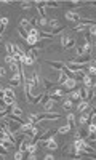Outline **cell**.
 <instances>
[{"label":"cell","instance_id":"1","mask_svg":"<svg viewBox=\"0 0 96 160\" xmlns=\"http://www.w3.org/2000/svg\"><path fill=\"white\" fill-rule=\"evenodd\" d=\"M40 42V37H39V29H35V27H30L29 30H27V38H26V43L29 45H35Z\"/></svg>","mask_w":96,"mask_h":160},{"label":"cell","instance_id":"2","mask_svg":"<svg viewBox=\"0 0 96 160\" xmlns=\"http://www.w3.org/2000/svg\"><path fill=\"white\" fill-rule=\"evenodd\" d=\"M61 45H63L64 50H69L72 48V47H75L77 45V42H75L74 37H69V35H64L63 38H61Z\"/></svg>","mask_w":96,"mask_h":160},{"label":"cell","instance_id":"3","mask_svg":"<svg viewBox=\"0 0 96 160\" xmlns=\"http://www.w3.org/2000/svg\"><path fill=\"white\" fill-rule=\"evenodd\" d=\"M40 144L45 146V147H48L50 151H56V149H58V142L55 141V138H53V136H51V138H48L47 141H40Z\"/></svg>","mask_w":96,"mask_h":160},{"label":"cell","instance_id":"4","mask_svg":"<svg viewBox=\"0 0 96 160\" xmlns=\"http://www.w3.org/2000/svg\"><path fill=\"white\" fill-rule=\"evenodd\" d=\"M21 71H16L15 74H13V77L10 78V85H11V88H15V86H18L19 83H21Z\"/></svg>","mask_w":96,"mask_h":160},{"label":"cell","instance_id":"5","mask_svg":"<svg viewBox=\"0 0 96 160\" xmlns=\"http://www.w3.org/2000/svg\"><path fill=\"white\" fill-rule=\"evenodd\" d=\"M85 45H82V48H83V55H90V51L93 50V43H91V40L93 38L90 37V35H85Z\"/></svg>","mask_w":96,"mask_h":160},{"label":"cell","instance_id":"6","mask_svg":"<svg viewBox=\"0 0 96 160\" xmlns=\"http://www.w3.org/2000/svg\"><path fill=\"white\" fill-rule=\"evenodd\" d=\"M48 119H51V120H58L59 119V114H50V112H45V114H37V120H48Z\"/></svg>","mask_w":96,"mask_h":160},{"label":"cell","instance_id":"7","mask_svg":"<svg viewBox=\"0 0 96 160\" xmlns=\"http://www.w3.org/2000/svg\"><path fill=\"white\" fill-rule=\"evenodd\" d=\"M24 55V51H22L21 48H19L18 45H11V56H15L16 59H19L21 56Z\"/></svg>","mask_w":96,"mask_h":160},{"label":"cell","instance_id":"8","mask_svg":"<svg viewBox=\"0 0 96 160\" xmlns=\"http://www.w3.org/2000/svg\"><path fill=\"white\" fill-rule=\"evenodd\" d=\"M63 85H64V88H66V90H74L75 86H77V80H75V78H72V77H69L66 82L63 83Z\"/></svg>","mask_w":96,"mask_h":160},{"label":"cell","instance_id":"9","mask_svg":"<svg viewBox=\"0 0 96 160\" xmlns=\"http://www.w3.org/2000/svg\"><path fill=\"white\" fill-rule=\"evenodd\" d=\"M66 18L69 19V21L78 22V19H80V15H78L77 11H67V13H66Z\"/></svg>","mask_w":96,"mask_h":160},{"label":"cell","instance_id":"10","mask_svg":"<svg viewBox=\"0 0 96 160\" xmlns=\"http://www.w3.org/2000/svg\"><path fill=\"white\" fill-rule=\"evenodd\" d=\"M19 61H21V64H26V66H30V64H34V59L30 58L27 53H24V55L19 58Z\"/></svg>","mask_w":96,"mask_h":160},{"label":"cell","instance_id":"11","mask_svg":"<svg viewBox=\"0 0 96 160\" xmlns=\"http://www.w3.org/2000/svg\"><path fill=\"white\" fill-rule=\"evenodd\" d=\"M39 8V13H40V18H47V13H45V2H35Z\"/></svg>","mask_w":96,"mask_h":160},{"label":"cell","instance_id":"12","mask_svg":"<svg viewBox=\"0 0 96 160\" xmlns=\"http://www.w3.org/2000/svg\"><path fill=\"white\" fill-rule=\"evenodd\" d=\"M11 114L16 115V117H21L22 115V109L19 107L18 104H13V106H11Z\"/></svg>","mask_w":96,"mask_h":160},{"label":"cell","instance_id":"13","mask_svg":"<svg viewBox=\"0 0 96 160\" xmlns=\"http://www.w3.org/2000/svg\"><path fill=\"white\" fill-rule=\"evenodd\" d=\"M88 106H90L88 101H82V103H78V104H77V111L82 114V112H85L87 109H88Z\"/></svg>","mask_w":96,"mask_h":160},{"label":"cell","instance_id":"14","mask_svg":"<svg viewBox=\"0 0 96 160\" xmlns=\"http://www.w3.org/2000/svg\"><path fill=\"white\" fill-rule=\"evenodd\" d=\"M2 101H3V104H7V106H13V104H16V103H15V98L7 96V95H3V96H2Z\"/></svg>","mask_w":96,"mask_h":160},{"label":"cell","instance_id":"15","mask_svg":"<svg viewBox=\"0 0 96 160\" xmlns=\"http://www.w3.org/2000/svg\"><path fill=\"white\" fill-rule=\"evenodd\" d=\"M55 106H56V101L48 99V101H47V104H45V112H51L53 109H55Z\"/></svg>","mask_w":96,"mask_h":160},{"label":"cell","instance_id":"16","mask_svg":"<svg viewBox=\"0 0 96 160\" xmlns=\"http://www.w3.org/2000/svg\"><path fill=\"white\" fill-rule=\"evenodd\" d=\"M83 80H85V88H93V86H95L93 77H90V75H85V77H83Z\"/></svg>","mask_w":96,"mask_h":160},{"label":"cell","instance_id":"17","mask_svg":"<svg viewBox=\"0 0 96 160\" xmlns=\"http://www.w3.org/2000/svg\"><path fill=\"white\" fill-rule=\"evenodd\" d=\"M48 64H50L51 67L59 69V71H63V67H64V63H61V61H48Z\"/></svg>","mask_w":96,"mask_h":160},{"label":"cell","instance_id":"18","mask_svg":"<svg viewBox=\"0 0 96 160\" xmlns=\"http://www.w3.org/2000/svg\"><path fill=\"white\" fill-rule=\"evenodd\" d=\"M7 24H8V18H0V35L3 34V30H5V27H7Z\"/></svg>","mask_w":96,"mask_h":160},{"label":"cell","instance_id":"19","mask_svg":"<svg viewBox=\"0 0 96 160\" xmlns=\"http://www.w3.org/2000/svg\"><path fill=\"white\" fill-rule=\"evenodd\" d=\"M88 122H90V115H88V114H83V112H82L80 119H78V123H80V125H85V123H88Z\"/></svg>","mask_w":96,"mask_h":160},{"label":"cell","instance_id":"20","mask_svg":"<svg viewBox=\"0 0 96 160\" xmlns=\"http://www.w3.org/2000/svg\"><path fill=\"white\" fill-rule=\"evenodd\" d=\"M74 122H75V115H74V114H69V115H67V125L70 127V130L75 127V123H74Z\"/></svg>","mask_w":96,"mask_h":160},{"label":"cell","instance_id":"21","mask_svg":"<svg viewBox=\"0 0 96 160\" xmlns=\"http://www.w3.org/2000/svg\"><path fill=\"white\" fill-rule=\"evenodd\" d=\"M53 134H55V130H48L47 133H45V134H42V136H40L39 139H40V141H47L48 138H51Z\"/></svg>","mask_w":96,"mask_h":160},{"label":"cell","instance_id":"22","mask_svg":"<svg viewBox=\"0 0 96 160\" xmlns=\"http://www.w3.org/2000/svg\"><path fill=\"white\" fill-rule=\"evenodd\" d=\"M19 59H16L15 56H11V55H7L5 56V63L7 64H15V63H18Z\"/></svg>","mask_w":96,"mask_h":160},{"label":"cell","instance_id":"23","mask_svg":"<svg viewBox=\"0 0 96 160\" xmlns=\"http://www.w3.org/2000/svg\"><path fill=\"white\" fill-rule=\"evenodd\" d=\"M27 55H29L34 61H35V59H39V50H37V48H32L29 53H27Z\"/></svg>","mask_w":96,"mask_h":160},{"label":"cell","instance_id":"24","mask_svg":"<svg viewBox=\"0 0 96 160\" xmlns=\"http://www.w3.org/2000/svg\"><path fill=\"white\" fill-rule=\"evenodd\" d=\"M24 154H26L24 151L19 149V151H16V152H15V157H13V159H15V160H21V159H24Z\"/></svg>","mask_w":96,"mask_h":160},{"label":"cell","instance_id":"25","mask_svg":"<svg viewBox=\"0 0 96 160\" xmlns=\"http://www.w3.org/2000/svg\"><path fill=\"white\" fill-rule=\"evenodd\" d=\"M48 27H51V29H56V27H59V24H58V21L56 19H48V24H47Z\"/></svg>","mask_w":96,"mask_h":160},{"label":"cell","instance_id":"26","mask_svg":"<svg viewBox=\"0 0 96 160\" xmlns=\"http://www.w3.org/2000/svg\"><path fill=\"white\" fill-rule=\"evenodd\" d=\"M85 75H87V74L82 71V69H80V71H75V72H74V78H75V80H77V78H83Z\"/></svg>","mask_w":96,"mask_h":160},{"label":"cell","instance_id":"27","mask_svg":"<svg viewBox=\"0 0 96 160\" xmlns=\"http://www.w3.org/2000/svg\"><path fill=\"white\" fill-rule=\"evenodd\" d=\"M70 99H72V101H78V99H80V91H78V90H77V91H72V93H70Z\"/></svg>","mask_w":96,"mask_h":160},{"label":"cell","instance_id":"28","mask_svg":"<svg viewBox=\"0 0 96 160\" xmlns=\"http://www.w3.org/2000/svg\"><path fill=\"white\" fill-rule=\"evenodd\" d=\"M63 107L69 111V109L72 107V99H64V101H63Z\"/></svg>","mask_w":96,"mask_h":160},{"label":"cell","instance_id":"29","mask_svg":"<svg viewBox=\"0 0 96 160\" xmlns=\"http://www.w3.org/2000/svg\"><path fill=\"white\" fill-rule=\"evenodd\" d=\"M69 131H70V127H69V125H64V127H61V128L58 130V133L66 134V133H69Z\"/></svg>","mask_w":96,"mask_h":160},{"label":"cell","instance_id":"30","mask_svg":"<svg viewBox=\"0 0 96 160\" xmlns=\"http://www.w3.org/2000/svg\"><path fill=\"white\" fill-rule=\"evenodd\" d=\"M67 78H69V77H67V74H64V72H63V71H61V74H59V80H58V82H59V83H61V85H63V83H64V82H66Z\"/></svg>","mask_w":96,"mask_h":160},{"label":"cell","instance_id":"31","mask_svg":"<svg viewBox=\"0 0 96 160\" xmlns=\"http://www.w3.org/2000/svg\"><path fill=\"white\" fill-rule=\"evenodd\" d=\"M35 24H39V26H42V27H45L48 24V19L47 18H40L39 21H35Z\"/></svg>","mask_w":96,"mask_h":160},{"label":"cell","instance_id":"32","mask_svg":"<svg viewBox=\"0 0 96 160\" xmlns=\"http://www.w3.org/2000/svg\"><path fill=\"white\" fill-rule=\"evenodd\" d=\"M5 95H7V96L15 98V91H13V88H5Z\"/></svg>","mask_w":96,"mask_h":160},{"label":"cell","instance_id":"33","mask_svg":"<svg viewBox=\"0 0 96 160\" xmlns=\"http://www.w3.org/2000/svg\"><path fill=\"white\" fill-rule=\"evenodd\" d=\"M21 27H29V29H30V21H29V19H22V21H21Z\"/></svg>","mask_w":96,"mask_h":160},{"label":"cell","instance_id":"34","mask_svg":"<svg viewBox=\"0 0 96 160\" xmlns=\"http://www.w3.org/2000/svg\"><path fill=\"white\" fill-rule=\"evenodd\" d=\"M45 7H53V8H58L59 3H56V2H45Z\"/></svg>","mask_w":96,"mask_h":160},{"label":"cell","instance_id":"35","mask_svg":"<svg viewBox=\"0 0 96 160\" xmlns=\"http://www.w3.org/2000/svg\"><path fill=\"white\" fill-rule=\"evenodd\" d=\"M18 32H19V35H21V37L24 38V40L27 38V32H24V29H22V27H19V29H18Z\"/></svg>","mask_w":96,"mask_h":160},{"label":"cell","instance_id":"36","mask_svg":"<svg viewBox=\"0 0 96 160\" xmlns=\"http://www.w3.org/2000/svg\"><path fill=\"white\" fill-rule=\"evenodd\" d=\"M95 131H96V125H95V123H90V127H88V133H95Z\"/></svg>","mask_w":96,"mask_h":160},{"label":"cell","instance_id":"37","mask_svg":"<svg viewBox=\"0 0 96 160\" xmlns=\"http://www.w3.org/2000/svg\"><path fill=\"white\" fill-rule=\"evenodd\" d=\"M0 154H2V155H7L8 154V149L5 147V146H2V144H0Z\"/></svg>","mask_w":96,"mask_h":160},{"label":"cell","instance_id":"38","mask_svg":"<svg viewBox=\"0 0 96 160\" xmlns=\"http://www.w3.org/2000/svg\"><path fill=\"white\" fill-rule=\"evenodd\" d=\"M77 56H83V48H82V45L77 47Z\"/></svg>","mask_w":96,"mask_h":160},{"label":"cell","instance_id":"39","mask_svg":"<svg viewBox=\"0 0 96 160\" xmlns=\"http://www.w3.org/2000/svg\"><path fill=\"white\" fill-rule=\"evenodd\" d=\"M43 85H45V88H48V90H50V88H53V83H50L48 80H45V82H43Z\"/></svg>","mask_w":96,"mask_h":160},{"label":"cell","instance_id":"40","mask_svg":"<svg viewBox=\"0 0 96 160\" xmlns=\"http://www.w3.org/2000/svg\"><path fill=\"white\" fill-rule=\"evenodd\" d=\"M21 7L24 8V10H29V8H30V3H29V2H24V3H21Z\"/></svg>","mask_w":96,"mask_h":160},{"label":"cell","instance_id":"41","mask_svg":"<svg viewBox=\"0 0 96 160\" xmlns=\"http://www.w3.org/2000/svg\"><path fill=\"white\" fill-rule=\"evenodd\" d=\"M27 159H29V160H35V159H37V157H35V152H34V154H27Z\"/></svg>","mask_w":96,"mask_h":160},{"label":"cell","instance_id":"42","mask_svg":"<svg viewBox=\"0 0 96 160\" xmlns=\"http://www.w3.org/2000/svg\"><path fill=\"white\" fill-rule=\"evenodd\" d=\"M43 159H45V160H53V159H55V157H53L51 154H47V155H45Z\"/></svg>","mask_w":96,"mask_h":160},{"label":"cell","instance_id":"43","mask_svg":"<svg viewBox=\"0 0 96 160\" xmlns=\"http://www.w3.org/2000/svg\"><path fill=\"white\" fill-rule=\"evenodd\" d=\"M3 95H5V88H3L2 85H0V98L3 96Z\"/></svg>","mask_w":96,"mask_h":160},{"label":"cell","instance_id":"44","mask_svg":"<svg viewBox=\"0 0 96 160\" xmlns=\"http://www.w3.org/2000/svg\"><path fill=\"white\" fill-rule=\"evenodd\" d=\"M0 75H5V69H2V67H0Z\"/></svg>","mask_w":96,"mask_h":160}]
</instances>
